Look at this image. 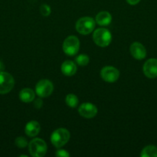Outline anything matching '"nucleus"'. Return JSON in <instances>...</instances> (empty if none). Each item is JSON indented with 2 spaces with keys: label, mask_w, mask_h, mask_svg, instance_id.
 I'll list each match as a JSON object with an SVG mask.
<instances>
[{
  "label": "nucleus",
  "mask_w": 157,
  "mask_h": 157,
  "mask_svg": "<svg viewBox=\"0 0 157 157\" xmlns=\"http://www.w3.org/2000/svg\"><path fill=\"white\" fill-rule=\"evenodd\" d=\"M70 133L65 128H58L51 135V143L56 148H61L69 140Z\"/></svg>",
  "instance_id": "nucleus-1"
},
{
  "label": "nucleus",
  "mask_w": 157,
  "mask_h": 157,
  "mask_svg": "<svg viewBox=\"0 0 157 157\" xmlns=\"http://www.w3.org/2000/svg\"><path fill=\"white\" fill-rule=\"evenodd\" d=\"M29 151L33 157H42L47 151V145L43 140L35 138L32 140L29 144Z\"/></svg>",
  "instance_id": "nucleus-2"
},
{
  "label": "nucleus",
  "mask_w": 157,
  "mask_h": 157,
  "mask_svg": "<svg viewBox=\"0 0 157 157\" xmlns=\"http://www.w3.org/2000/svg\"><path fill=\"white\" fill-rule=\"evenodd\" d=\"M93 41L99 47H107L112 41V34L106 29H97L93 33Z\"/></svg>",
  "instance_id": "nucleus-3"
},
{
  "label": "nucleus",
  "mask_w": 157,
  "mask_h": 157,
  "mask_svg": "<svg viewBox=\"0 0 157 157\" xmlns=\"http://www.w3.org/2000/svg\"><path fill=\"white\" fill-rule=\"evenodd\" d=\"M95 21L91 17H83L75 24L76 31L81 35H89L95 29Z\"/></svg>",
  "instance_id": "nucleus-4"
},
{
  "label": "nucleus",
  "mask_w": 157,
  "mask_h": 157,
  "mask_svg": "<svg viewBox=\"0 0 157 157\" xmlns=\"http://www.w3.org/2000/svg\"><path fill=\"white\" fill-rule=\"evenodd\" d=\"M80 42L77 37L70 35L65 39L62 44L63 52L69 56H73L78 53L79 50Z\"/></svg>",
  "instance_id": "nucleus-5"
},
{
  "label": "nucleus",
  "mask_w": 157,
  "mask_h": 157,
  "mask_svg": "<svg viewBox=\"0 0 157 157\" xmlns=\"http://www.w3.org/2000/svg\"><path fill=\"white\" fill-rule=\"evenodd\" d=\"M15 85V80L9 73L0 71V94L9 93Z\"/></svg>",
  "instance_id": "nucleus-6"
},
{
  "label": "nucleus",
  "mask_w": 157,
  "mask_h": 157,
  "mask_svg": "<svg viewBox=\"0 0 157 157\" xmlns=\"http://www.w3.org/2000/svg\"><path fill=\"white\" fill-rule=\"evenodd\" d=\"M53 84L46 79L41 80L35 85V93L39 98H47L53 92Z\"/></svg>",
  "instance_id": "nucleus-7"
},
{
  "label": "nucleus",
  "mask_w": 157,
  "mask_h": 157,
  "mask_svg": "<svg viewBox=\"0 0 157 157\" xmlns=\"http://www.w3.org/2000/svg\"><path fill=\"white\" fill-rule=\"evenodd\" d=\"M101 78L105 81L109 83L115 82L119 78V71L115 67L112 66H106L101 70Z\"/></svg>",
  "instance_id": "nucleus-8"
},
{
  "label": "nucleus",
  "mask_w": 157,
  "mask_h": 157,
  "mask_svg": "<svg viewBox=\"0 0 157 157\" xmlns=\"http://www.w3.org/2000/svg\"><path fill=\"white\" fill-rule=\"evenodd\" d=\"M143 73L146 78L153 79L157 77V58H150L143 65Z\"/></svg>",
  "instance_id": "nucleus-9"
},
{
  "label": "nucleus",
  "mask_w": 157,
  "mask_h": 157,
  "mask_svg": "<svg viewBox=\"0 0 157 157\" xmlns=\"http://www.w3.org/2000/svg\"><path fill=\"white\" fill-rule=\"evenodd\" d=\"M78 113L82 117L87 119L94 117L98 113V109L94 104L91 103H84L82 104L78 107Z\"/></svg>",
  "instance_id": "nucleus-10"
},
{
  "label": "nucleus",
  "mask_w": 157,
  "mask_h": 157,
  "mask_svg": "<svg viewBox=\"0 0 157 157\" xmlns=\"http://www.w3.org/2000/svg\"><path fill=\"white\" fill-rule=\"evenodd\" d=\"M130 53L136 60H143L146 57V50L139 42H134L130 46Z\"/></svg>",
  "instance_id": "nucleus-11"
},
{
  "label": "nucleus",
  "mask_w": 157,
  "mask_h": 157,
  "mask_svg": "<svg viewBox=\"0 0 157 157\" xmlns=\"http://www.w3.org/2000/svg\"><path fill=\"white\" fill-rule=\"evenodd\" d=\"M40 130H41V127H40L38 122L35 121H29L26 125L25 133L27 136H30V137H34L38 134Z\"/></svg>",
  "instance_id": "nucleus-12"
},
{
  "label": "nucleus",
  "mask_w": 157,
  "mask_h": 157,
  "mask_svg": "<svg viewBox=\"0 0 157 157\" xmlns=\"http://www.w3.org/2000/svg\"><path fill=\"white\" fill-rule=\"evenodd\" d=\"M61 71L66 76H72L76 73L77 66L72 61H66L62 64Z\"/></svg>",
  "instance_id": "nucleus-13"
},
{
  "label": "nucleus",
  "mask_w": 157,
  "mask_h": 157,
  "mask_svg": "<svg viewBox=\"0 0 157 157\" xmlns=\"http://www.w3.org/2000/svg\"><path fill=\"white\" fill-rule=\"evenodd\" d=\"M95 21L99 25H109L112 21V15L109 12H106V11H103L97 14Z\"/></svg>",
  "instance_id": "nucleus-14"
},
{
  "label": "nucleus",
  "mask_w": 157,
  "mask_h": 157,
  "mask_svg": "<svg viewBox=\"0 0 157 157\" xmlns=\"http://www.w3.org/2000/svg\"><path fill=\"white\" fill-rule=\"evenodd\" d=\"M19 99L24 103H30L35 100V92L31 88H24L19 92Z\"/></svg>",
  "instance_id": "nucleus-15"
},
{
  "label": "nucleus",
  "mask_w": 157,
  "mask_h": 157,
  "mask_svg": "<svg viewBox=\"0 0 157 157\" xmlns=\"http://www.w3.org/2000/svg\"><path fill=\"white\" fill-rule=\"evenodd\" d=\"M140 156L142 157H157V147L149 145L143 149Z\"/></svg>",
  "instance_id": "nucleus-16"
},
{
  "label": "nucleus",
  "mask_w": 157,
  "mask_h": 157,
  "mask_svg": "<svg viewBox=\"0 0 157 157\" xmlns=\"http://www.w3.org/2000/svg\"><path fill=\"white\" fill-rule=\"evenodd\" d=\"M66 104L72 108L76 107L78 104V99L76 95L73 94H69L66 98Z\"/></svg>",
  "instance_id": "nucleus-17"
},
{
  "label": "nucleus",
  "mask_w": 157,
  "mask_h": 157,
  "mask_svg": "<svg viewBox=\"0 0 157 157\" xmlns=\"http://www.w3.org/2000/svg\"><path fill=\"white\" fill-rule=\"evenodd\" d=\"M75 62L81 67L86 66L89 62V58L86 55H79L75 58Z\"/></svg>",
  "instance_id": "nucleus-18"
},
{
  "label": "nucleus",
  "mask_w": 157,
  "mask_h": 157,
  "mask_svg": "<svg viewBox=\"0 0 157 157\" xmlns=\"http://www.w3.org/2000/svg\"><path fill=\"white\" fill-rule=\"evenodd\" d=\"M15 144L18 148H25V147H26L29 145V143H28L27 140L25 137H23V136H18V137H17L15 139Z\"/></svg>",
  "instance_id": "nucleus-19"
},
{
  "label": "nucleus",
  "mask_w": 157,
  "mask_h": 157,
  "mask_svg": "<svg viewBox=\"0 0 157 157\" xmlns=\"http://www.w3.org/2000/svg\"><path fill=\"white\" fill-rule=\"evenodd\" d=\"M40 12L44 17H47L51 13V8L49 5L42 4L40 6Z\"/></svg>",
  "instance_id": "nucleus-20"
},
{
  "label": "nucleus",
  "mask_w": 157,
  "mask_h": 157,
  "mask_svg": "<svg viewBox=\"0 0 157 157\" xmlns=\"http://www.w3.org/2000/svg\"><path fill=\"white\" fill-rule=\"evenodd\" d=\"M55 156H59V157H69L70 154L68 153L67 150H58L55 153Z\"/></svg>",
  "instance_id": "nucleus-21"
},
{
  "label": "nucleus",
  "mask_w": 157,
  "mask_h": 157,
  "mask_svg": "<svg viewBox=\"0 0 157 157\" xmlns=\"http://www.w3.org/2000/svg\"><path fill=\"white\" fill-rule=\"evenodd\" d=\"M128 4L131 5V6H135V5L138 4L141 0H126Z\"/></svg>",
  "instance_id": "nucleus-22"
},
{
  "label": "nucleus",
  "mask_w": 157,
  "mask_h": 157,
  "mask_svg": "<svg viewBox=\"0 0 157 157\" xmlns=\"http://www.w3.org/2000/svg\"><path fill=\"white\" fill-rule=\"evenodd\" d=\"M41 106H42V101L40 99H36L35 101V107H37V108H40Z\"/></svg>",
  "instance_id": "nucleus-23"
},
{
  "label": "nucleus",
  "mask_w": 157,
  "mask_h": 157,
  "mask_svg": "<svg viewBox=\"0 0 157 157\" xmlns=\"http://www.w3.org/2000/svg\"><path fill=\"white\" fill-rule=\"evenodd\" d=\"M4 64H3V63L0 61V71H2L4 70Z\"/></svg>",
  "instance_id": "nucleus-24"
},
{
  "label": "nucleus",
  "mask_w": 157,
  "mask_h": 157,
  "mask_svg": "<svg viewBox=\"0 0 157 157\" xmlns=\"http://www.w3.org/2000/svg\"><path fill=\"white\" fill-rule=\"evenodd\" d=\"M28 156H26V155H21V156H20V157H27Z\"/></svg>",
  "instance_id": "nucleus-25"
}]
</instances>
